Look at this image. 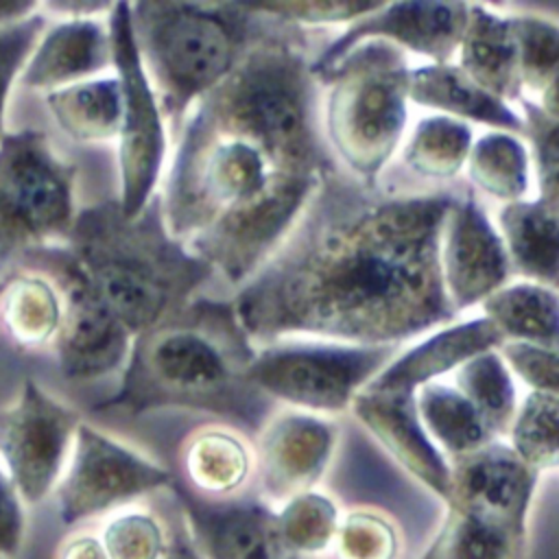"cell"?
Listing matches in <instances>:
<instances>
[{
  "label": "cell",
  "mask_w": 559,
  "mask_h": 559,
  "mask_svg": "<svg viewBox=\"0 0 559 559\" xmlns=\"http://www.w3.org/2000/svg\"><path fill=\"white\" fill-rule=\"evenodd\" d=\"M81 421L35 378H26L15 400L0 406V465L22 504H39L55 491Z\"/></svg>",
  "instance_id": "8fae6325"
},
{
  "label": "cell",
  "mask_w": 559,
  "mask_h": 559,
  "mask_svg": "<svg viewBox=\"0 0 559 559\" xmlns=\"http://www.w3.org/2000/svg\"><path fill=\"white\" fill-rule=\"evenodd\" d=\"M0 559H2V557H0Z\"/></svg>",
  "instance_id": "f6af8a7d"
},
{
  "label": "cell",
  "mask_w": 559,
  "mask_h": 559,
  "mask_svg": "<svg viewBox=\"0 0 559 559\" xmlns=\"http://www.w3.org/2000/svg\"><path fill=\"white\" fill-rule=\"evenodd\" d=\"M498 354L502 356L511 376L515 373L522 382L528 384L531 391L557 393L559 389L557 347L504 341L498 347Z\"/></svg>",
  "instance_id": "ab89813d"
},
{
  "label": "cell",
  "mask_w": 559,
  "mask_h": 559,
  "mask_svg": "<svg viewBox=\"0 0 559 559\" xmlns=\"http://www.w3.org/2000/svg\"><path fill=\"white\" fill-rule=\"evenodd\" d=\"M469 2H378L373 11L343 28L310 63L312 76H321L354 46L378 39L395 48L411 50L430 63H452L467 22Z\"/></svg>",
  "instance_id": "4fadbf2b"
},
{
  "label": "cell",
  "mask_w": 559,
  "mask_h": 559,
  "mask_svg": "<svg viewBox=\"0 0 559 559\" xmlns=\"http://www.w3.org/2000/svg\"><path fill=\"white\" fill-rule=\"evenodd\" d=\"M397 345H349L334 341H275L255 347L247 380L264 397L295 411L334 417L391 362Z\"/></svg>",
  "instance_id": "ba28073f"
},
{
  "label": "cell",
  "mask_w": 559,
  "mask_h": 559,
  "mask_svg": "<svg viewBox=\"0 0 559 559\" xmlns=\"http://www.w3.org/2000/svg\"><path fill=\"white\" fill-rule=\"evenodd\" d=\"M332 548L338 559H397L400 533L384 513L354 509L341 515Z\"/></svg>",
  "instance_id": "d590c367"
},
{
  "label": "cell",
  "mask_w": 559,
  "mask_h": 559,
  "mask_svg": "<svg viewBox=\"0 0 559 559\" xmlns=\"http://www.w3.org/2000/svg\"><path fill=\"white\" fill-rule=\"evenodd\" d=\"M107 559H164L168 524L146 509L114 513L98 535Z\"/></svg>",
  "instance_id": "e575fe53"
},
{
  "label": "cell",
  "mask_w": 559,
  "mask_h": 559,
  "mask_svg": "<svg viewBox=\"0 0 559 559\" xmlns=\"http://www.w3.org/2000/svg\"><path fill=\"white\" fill-rule=\"evenodd\" d=\"M518 50L522 96H537L559 79V28L539 13H509Z\"/></svg>",
  "instance_id": "836d02e7"
},
{
  "label": "cell",
  "mask_w": 559,
  "mask_h": 559,
  "mask_svg": "<svg viewBox=\"0 0 559 559\" xmlns=\"http://www.w3.org/2000/svg\"><path fill=\"white\" fill-rule=\"evenodd\" d=\"M181 467L179 478L194 493L212 500L234 498L253 474V448L229 424L201 426L181 448Z\"/></svg>",
  "instance_id": "603a6c76"
},
{
  "label": "cell",
  "mask_w": 559,
  "mask_h": 559,
  "mask_svg": "<svg viewBox=\"0 0 559 559\" xmlns=\"http://www.w3.org/2000/svg\"><path fill=\"white\" fill-rule=\"evenodd\" d=\"M253 352L231 299L199 295L175 317L133 338L118 389L94 404V411L142 415L190 408L258 432L271 415V400L247 380Z\"/></svg>",
  "instance_id": "3957f363"
},
{
  "label": "cell",
  "mask_w": 559,
  "mask_h": 559,
  "mask_svg": "<svg viewBox=\"0 0 559 559\" xmlns=\"http://www.w3.org/2000/svg\"><path fill=\"white\" fill-rule=\"evenodd\" d=\"M408 103L467 124H485L489 131L522 135V116L476 85L456 63H421L411 68Z\"/></svg>",
  "instance_id": "ffe728a7"
},
{
  "label": "cell",
  "mask_w": 559,
  "mask_h": 559,
  "mask_svg": "<svg viewBox=\"0 0 559 559\" xmlns=\"http://www.w3.org/2000/svg\"><path fill=\"white\" fill-rule=\"evenodd\" d=\"M472 190L504 203L522 201L531 190V157L524 140L507 131L474 138L465 168Z\"/></svg>",
  "instance_id": "f1b7e54d"
},
{
  "label": "cell",
  "mask_w": 559,
  "mask_h": 559,
  "mask_svg": "<svg viewBox=\"0 0 559 559\" xmlns=\"http://www.w3.org/2000/svg\"><path fill=\"white\" fill-rule=\"evenodd\" d=\"M59 559H107V552L96 535L81 533L61 546Z\"/></svg>",
  "instance_id": "7bdbcfd3"
},
{
  "label": "cell",
  "mask_w": 559,
  "mask_h": 559,
  "mask_svg": "<svg viewBox=\"0 0 559 559\" xmlns=\"http://www.w3.org/2000/svg\"><path fill=\"white\" fill-rule=\"evenodd\" d=\"M439 264L443 290L454 314L480 306L513 277L498 227L472 188L456 192L448 210Z\"/></svg>",
  "instance_id": "5bb4252c"
},
{
  "label": "cell",
  "mask_w": 559,
  "mask_h": 559,
  "mask_svg": "<svg viewBox=\"0 0 559 559\" xmlns=\"http://www.w3.org/2000/svg\"><path fill=\"white\" fill-rule=\"evenodd\" d=\"M500 345L502 336L483 314L476 319L448 323L424 334L421 341L408 349H400L369 382V386L415 393L419 386L459 369L476 354L498 349Z\"/></svg>",
  "instance_id": "d6986e66"
},
{
  "label": "cell",
  "mask_w": 559,
  "mask_h": 559,
  "mask_svg": "<svg viewBox=\"0 0 559 559\" xmlns=\"http://www.w3.org/2000/svg\"><path fill=\"white\" fill-rule=\"evenodd\" d=\"M111 68V37L107 15L103 17H63L46 26L35 44L20 83L44 94L96 79Z\"/></svg>",
  "instance_id": "ac0fdd59"
},
{
  "label": "cell",
  "mask_w": 559,
  "mask_h": 559,
  "mask_svg": "<svg viewBox=\"0 0 559 559\" xmlns=\"http://www.w3.org/2000/svg\"><path fill=\"white\" fill-rule=\"evenodd\" d=\"M57 127L74 142H109L118 138L122 94L116 76L87 79L44 94Z\"/></svg>",
  "instance_id": "484cf974"
},
{
  "label": "cell",
  "mask_w": 559,
  "mask_h": 559,
  "mask_svg": "<svg viewBox=\"0 0 559 559\" xmlns=\"http://www.w3.org/2000/svg\"><path fill=\"white\" fill-rule=\"evenodd\" d=\"M262 17L231 74L190 109L157 194L166 231L234 293L273 258L334 170L317 127L308 44Z\"/></svg>",
  "instance_id": "6da1fadb"
},
{
  "label": "cell",
  "mask_w": 559,
  "mask_h": 559,
  "mask_svg": "<svg viewBox=\"0 0 559 559\" xmlns=\"http://www.w3.org/2000/svg\"><path fill=\"white\" fill-rule=\"evenodd\" d=\"M338 441V424L295 408L271 413L255 432L253 472L260 498L269 504L314 489L330 467Z\"/></svg>",
  "instance_id": "2e32d148"
},
{
  "label": "cell",
  "mask_w": 559,
  "mask_h": 559,
  "mask_svg": "<svg viewBox=\"0 0 559 559\" xmlns=\"http://www.w3.org/2000/svg\"><path fill=\"white\" fill-rule=\"evenodd\" d=\"M349 413L402 469L441 502L448 498L450 461L426 435L417 415L415 393L367 384L354 397Z\"/></svg>",
  "instance_id": "e0dca14e"
},
{
  "label": "cell",
  "mask_w": 559,
  "mask_h": 559,
  "mask_svg": "<svg viewBox=\"0 0 559 559\" xmlns=\"http://www.w3.org/2000/svg\"><path fill=\"white\" fill-rule=\"evenodd\" d=\"M336 502L317 489L290 496L275 509V524L282 542L301 557L317 559L330 550L338 528Z\"/></svg>",
  "instance_id": "d6a6232c"
},
{
  "label": "cell",
  "mask_w": 559,
  "mask_h": 559,
  "mask_svg": "<svg viewBox=\"0 0 559 559\" xmlns=\"http://www.w3.org/2000/svg\"><path fill=\"white\" fill-rule=\"evenodd\" d=\"M111 37V68L120 83L122 116L118 131V205L127 218L140 216L157 197L170 138L157 96L144 72L129 2H114L107 13Z\"/></svg>",
  "instance_id": "9c48e42d"
},
{
  "label": "cell",
  "mask_w": 559,
  "mask_h": 559,
  "mask_svg": "<svg viewBox=\"0 0 559 559\" xmlns=\"http://www.w3.org/2000/svg\"><path fill=\"white\" fill-rule=\"evenodd\" d=\"M26 531L24 504L0 465V557L15 555Z\"/></svg>",
  "instance_id": "60d3db41"
},
{
  "label": "cell",
  "mask_w": 559,
  "mask_h": 559,
  "mask_svg": "<svg viewBox=\"0 0 559 559\" xmlns=\"http://www.w3.org/2000/svg\"><path fill=\"white\" fill-rule=\"evenodd\" d=\"M378 2H345V0H306V2H266L251 4L253 11L288 24V26H349L360 20L369 11H373Z\"/></svg>",
  "instance_id": "f35d334b"
},
{
  "label": "cell",
  "mask_w": 559,
  "mask_h": 559,
  "mask_svg": "<svg viewBox=\"0 0 559 559\" xmlns=\"http://www.w3.org/2000/svg\"><path fill=\"white\" fill-rule=\"evenodd\" d=\"M63 247L133 338L183 310L214 277L166 231L157 197L135 218L116 199L81 207Z\"/></svg>",
  "instance_id": "277c9868"
},
{
  "label": "cell",
  "mask_w": 559,
  "mask_h": 559,
  "mask_svg": "<svg viewBox=\"0 0 559 559\" xmlns=\"http://www.w3.org/2000/svg\"><path fill=\"white\" fill-rule=\"evenodd\" d=\"M168 491L205 559H312L282 542L275 507L260 496L212 500L194 493L179 476Z\"/></svg>",
  "instance_id": "9a60e30c"
},
{
  "label": "cell",
  "mask_w": 559,
  "mask_h": 559,
  "mask_svg": "<svg viewBox=\"0 0 559 559\" xmlns=\"http://www.w3.org/2000/svg\"><path fill=\"white\" fill-rule=\"evenodd\" d=\"M445 518L417 559H528V522L461 502H443Z\"/></svg>",
  "instance_id": "7402d4cb"
},
{
  "label": "cell",
  "mask_w": 559,
  "mask_h": 559,
  "mask_svg": "<svg viewBox=\"0 0 559 559\" xmlns=\"http://www.w3.org/2000/svg\"><path fill=\"white\" fill-rule=\"evenodd\" d=\"M166 524H168V550L164 559H205L199 546L194 544L181 513L177 518L173 515Z\"/></svg>",
  "instance_id": "b9f144b4"
},
{
  "label": "cell",
  "mask_w": 559,
  "mask_h": 559,
  "mask_svg": "<svg viewBox=\"0 0 559 559\" xmlns=\"http://www.w3.org/2000/svg\"><path fill=\"white\" fill-rule=\"evenodd\" d=\"M419 421L448 461L498 441L472 402L452 382H428L415 391Z\"/></svg>",
  "instance_id": "4316f807"
},
{
  "label": "cell",
  "mask_w": 559,
  "mask_h": 559,
  "mask_svg": "<svg viewBox=\"0 0 559 559\" xmlns=\"http://www.w3.org/2000/svg\"><path fill=\"white\" fill-rule=\"evenodd\" d=\"M452 384L472 402L489 432L496 439H504L518 408V391L498 349L465 360L454 369Z\"/></svg>",
  "instance_id": "4dcf8cb0"
},
{
  "label": "cell",
  "mask_w": 559,
  "mask_h": 559,
  "mask_svg": "<svg viewBox=\"0 0 559 559\" xmlns=\"http://www.w3.org/2000/svg\"><path fill=\"white\" fill-rule=\"evenodd\" d=\"M173 478L175 474L155 459L81 421L66 469L52 491L59 522L74 526L127 509L144 496L168 489Z\"/></svg>",
  "instance_id": "30bf717a"
},
{
  "label": "cell",
  "mask_w": 559,
  "mask_h": 559,
  "mask_svg": "<svg viewBox=\"0 0 559 559\" xmlns=\"http://www.w3.org/2000/svg\"><path fill=\"white\" fill-rule=\"evenodd\" d=\"M507 445L542 476L557 467L559 445V395L528 391L518 402L507 430Z\"/></svg>",
  "instance_id": "1f68e13d"
},
{
  "label": "cell",
  "mask_w": 559,
  "mask_h": 559,
  "mask_svg": "<svg viewBox=\"0 0 559 559\" xmlns=\"http://www.w3.org/2000/svg\"><path fill=\"white\" fill-rule=\"evenodd\" d=\"M456 188L382 194L323 179L297 227L231 306L253 347L290 336L397 345L454 321L439 249Z\"/></svg>",
  "instance_id": "7a4b0ae2"
},
{
  "label": "cell",
  "mask_w": 559,
  "mask_h": 559,
  "mask_svg": "<svg viewBox=\"0 0 559 559\" xmlns=\"http://www.w3.org/2000/svg\"><path fill=\"white\" fill-rule=\"evenodd\" d=\"M138 52L170 142L190 109L238 66L264 17L245 2H129Z\"/></svg>",
  "instance_id": "5b68a950"
},
{
  "label": "cell",
  "mask_w": 559,
  "mask_h": 559,
  "mask_svg": "<svg viewBox=\"0 0 559 559\" xmlns=\"http://www.w3.org/2000/svg\"><path fill=\"white\" fill-rule=\"evenodd\" d=\"M76 166L39 129L0 138V264L63 245L76 218Z\"/></svg>",
  "instance_id": "52a82bcc"
},
{
  "label": "cell",
  "mask_w": 559,
  "mask_h": 559,
  "mask_svg": "<svg viewBox=\"0 0 559 559\" xmlns=\"http://www.w3.org/2000/svg\"><path fill=\"white\" fill-rule=\"evenodd\" d=\"M456 66L485 92L513 105L522 98L518 50L509 13L467 4V22L456 48Z\"/></svg>",
  "instance_id": "44dd1931"
},
{
  "label": "cell",
  "mask_w": 559,
  "mask_h": 559,
  "mask_svg": "<svg viewBox=\"0 0 559 559\" xmlns=\"http://www.w3.org/2000/svg\"><path fill=\"white\" fill-rule=\"evenodd\" d=\"M408 72V59L400 48L369 39L317 76V83L325 85L328 144L365 188H378L382 170L404 140Z\"/></svg>",
  "instance_id": "8992f818"
},
{
  "label": "cell",
  "mask_w": 559,
  "mask_h": 559,
  "mask_svg": "<svg viewBox=\"0 0 559 559\" xmlns=\"http://www.w3.org/2000/svg\"><path fill=\"white\" fill-rule=\"evenodd\" d=\"M483 317L504 341L557 347L559 304L557 288L511 280L480 304Z\"/></svg>",
  "instance_id": "d4e9b609"
},
{
  "label": "cell",
  "mask_w": 559,
  "mask_h": 559,
  "mask_svg": "<svg viewBox=\"0 0 559 559\" xmlns=\"http://www.w3.org/2000/svg\"><path fill=\"white\" fill-rule=\"evenodd\" d=\"M0 323L15 345L44 347L61 323V295L39 271H17L0 284Z\"/></svg>",
  "instance_id": "83f0119b"
},
{
  "label": "cell",
  "mask_w": 559,
  "mask_h": 559,
  "mask_svg": "<svg viewBox=\"0 0 559 559\" xmlns=\"http://www.w3.org/2000/svg\"><path fill=\"white\" fill-rule=\"evenodd\" d=\"M24 258L37 262L61 295V323L52 341L61 373L76 382L120 373L133 336L96 297L66 247H44Z\"/></svg>",
  "instance_id": "7c38bea8"
},
{
  "label": "cell",
  "mask_w": 559,
  "mask_h": 559,
  "mask_svg": "<svg viewBox=\"0 0 559 559\" xmlns=\"http://www.w3.org/2000/svg\"><path fill=\"white\" fill-rule=\"evenodd\" d=\"M46 31V13L41 7L11 24L0 26V138L4 133V111L13 83L20 79L35 44Z\"/></svg>",
  "instance_id": "74e56055"
},
{
  "label": "cell",
  "mask_w": 559,
  "mask_h": 559,
  "mask_svg": "<svg viewBox=\"0 0 559 559\" xmlns=\"http://www.w3.org/2000/svg\"><path fill=\"white\" fill-rule=\"evenodd\" d=\"M559 205L542 197L504 203L496 216L511 271L522 280L557 288Z\"/></svg>",
  "instance_id": "cb8c5ba5"
},
{
  "label": "cell",
  "mask_w": 559,
  "mask_h": 559,
  "mask_svg": "<svg viewBox=\"0 0 559 559\" xmlns=\"http://www.w3.org/2000/svg\"><path fill=\"white\" fill-rule=\"evenodd\" d=\"M522 140H526L531 164L535 166L537 197L559 205V129L557 120L542 111V107L522 96Z\"/></svg>",
  "instance_id": "8d00e7d4"
},
{
  "label": "cell",
  "mask_w": 559,
  "mask_h": 559,
  "mask_svg": "<svg viewBox=\"0 0 559 559\" xmlns=\"http://www.w3.org/2000/svg\"><path fill=\"white\" fill-rule=\"evenodd\" d=\"M39 9V2L28 0H0V26L22 20Z\"/></svg>",
  "instance_id": "ee69618b"
},
{
  "label": "cell",
  "mask_w": 559,
  "mask_h": 559,
  "mask_svg": "<svg viewBox=\"0 0 559 559\" xmlns=\"http://www.w3.org/2000/svg\"><path fill=\"white\" fill-rule=\"evenodd\" d=\"M472 142V124L430 114L419 118L408 133L402 146V162L413 175L443 183L465 168Z\"/></svg>",
  "instance_id": "f546056e"
}]
</instances>
